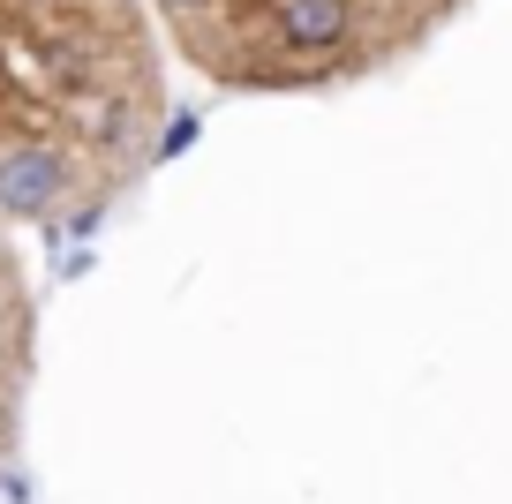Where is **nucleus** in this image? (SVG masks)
Returning <instances> with one entry per match:
<instances>
[{"label": "nucleus", "instance_id": "obj_2", "mask_svg": "<svg viewBox=\"0 0 512 504\" xmlns=\"http://www.w3.org/2000/svg\"><path fill=\"white\" fill-rule=\"evenodd\" d=\"M31 384H38V286L16 234L0 226V474L16 467L31 429Z\"/></svg>", "mask_w": 512, "mask_h": 504}, {"label": "nucleus", "instance_id": "obj_1", "mask_svg": "<svg viewBox=\"0 0 512 504\" xmlns=\"http://www.w3.org/2000/svg\"><path fill=\"white\" fill-rule=\"evenodd\" d=\"M144 0H0V226H98L144 189L166 128Z\"/></svg>", "mask_w": 512, "mask_h": 504}]
</instances>
